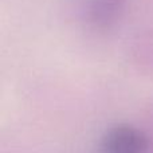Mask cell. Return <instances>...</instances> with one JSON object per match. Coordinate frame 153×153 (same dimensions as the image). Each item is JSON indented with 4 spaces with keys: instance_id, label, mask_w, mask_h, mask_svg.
Instances as JSON below:
<instances>
[{
    "instance_id": "6da1fadb",
    "label": "cell",
    "mask_w": 153,
    "mask_h": 153,
    "mask_svg": "<svg viewBox=\"0 0 153 153\" xmlns=\"http://www.w3.org/2000/svg\"><path fill=\"white\" fill-rule=\"evenodd\" d=\"M149 140L143 130L130 125L114 126L102 137L98 153H146Z\"/></svg>"
},
{
    "instance_id": "7a4b0ae2",
    "label": "cell",
    "mask_w": 153,
    "mask_h": 153,
    "mask_svg": "<svg viewBox=\"0 0 153 153\" xmlns=\"http://www.w3.org/2000/svg\"><path fill=\"white\" fill-rule=\"evenodd\" d=\"M125 8L126 0H89L86 20L95 31H109L121 20Z\"/></svg>"
}]
</instances>
